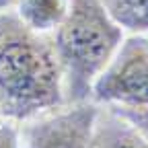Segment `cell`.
Returning a JSON list of instances; mask_svg holds the SVG:
<instances>
[{
  "mask_svg": "<svg viewBox=\"0 0 148 148\" xmlns=\"http://www.w3.org/2000/svg\"><path fill=\"white\" fill-rule=\"evenodd\" d=\"M68 105L51 35L29 29L14 8L0 12V113L25 123Z\"/></svg>",
  "mask_w": 148,
  "mask_h": 148,
  "instance_id": "6da1fadb",
  "label": "cell"
},
{
  "mask_svg": "<svg viewBox=\"0 0 148 148\" xmlns=\"http://www.w3.org/2000/svg\"><path fill=\"white\" fill-rule=\"evenodd\" d=\"M123 39L125 31L107 12L103 0H70L64 23L51 33L68 103L90 101L92 84L113 60Z\"/></svg>",
  "mask_w": 148,
  "mask_h": 148,
  "instance_id": "7a4b0ae2",
  "label": "cell"
},
{
  "mask_svg": "<svg viewBox=\"0 0 148 148\" xmlns=\"http://www.w3.org/2000/svg\"><path fill=\"white\" fill-rule=\"evenodd\" d=\"M90 101L103 107L148 105V37L125 35L113 60L92 84Z\"/></svg>",
  "mask_w": 148,
  "mask_h": 148,
  "instance_id": "3957f363",
  "label": "cell"
},
{
  "mask_svg": "<svg viewBox=\"0 0 148 148\" xmlns=\"http://www.w3.org/2000/svg\"><path fill=\"white\" fill-rule=\"evenodd\" d=\"M99 109L101 105L95 101L68 103L21 123L23 148H97L95 127Z\"/></svg>",
  "mask_w": 148,
  "mask_h": 148,
  "instance_id": "277c9868",
  "label": "cell"
},
{
  "mask_svg": "<svg viewBox=\"0 0 148 148\" xmlns=\"http://www.w3.org/2000/svg\"><path fill=\"white\" fill-rule=\"evenodd\" d=\"M97 148H148V136L130 123L115 109H99L97 127H95Z\"/></svg>",
  "mask_w": 148,
  "mask_h": 148,
  "instance_id": "5b68a950",
  "label": "cell"
},
{
  "mask_svg": "<svg viewBox=\"0 0 148 148\" xmlns=\"http://www.w3.org/2000/svg\"><path fill=\"white\" fill-rule=\"evenodd\" d=\"M14 10L29 29L51 35L64 23L70 0H16Z\"/></svg>",
  "mask_w": 148,
  "mask_h": 148,
  "instance_id": "8992f818",
  "label": "cell"
},
{
  "mask_svg": "<svg viewBox=\"0 0 148 148\" xmlns=\"http://www.w3.org/2000/svg\"><path fill=\"white\" fill-rule=\"evenodd\" d=\"M107 12L127 33H148V6L142 0H103Z\"/></svg>",
  "mask_w": 148,
  "mask_h": 148,
  "instance_id": "52a82bcc",
  "label": "cell"
},
{
  "mask_svg": "<svg viewBox=\"0 0 148 148\" xmlns=\"http://www.w3.org/2000/svg\"><path fill=\"white\" fill-rule=\"evenodd\" d=\"M119 115H123L130 123H134L142 134L148 136V105L146 107H111Z\"/></svg>",
  "mask_w": 148,
  "mask_h": 148,
  "instance_id": "ba28073f",
  "label": "cell"
},
{
  "mask_svg": "<svg viewBox=\"0 0 148 148\" xmlns=\"http://www.w3.org/2000/svg\"><path fill=\"white\" fill-rule=\"evenodd\" d=\"M0 148H23L18 123H12V121L2 123V127H0Z\"/></svg>",
  "mask_w": 148,
  "mask_h": 148,
  "instance_id": "9c48e42d",
  "label": "cell"
},
{
  "mask_svg": "<svg viewBox=\"0 0 148 148\" xmlns=\"http://www.w3.org/2000/svg\"><path fill=\"white\" fill-rule=\"evenodd\" d=\"M14 4H16V0H0V12H4L8 8H14Z\"/></svg>",
  "mask_w": 148,
  "mask_h": 148,
  "instance_id": "30bf717a",
  "label": "cell"
},
{
  "mask_svg": "<svg viewBox=\"0 0 148 148\" xmlns=\"http://www.w3.org/2000/svg\"><path fill=\"white\" fill-rule=\"evenodd\" d=\"M4 121H6V119L2 117V113H0V127H2V123H4Z\"/></svg>",
  "mask_w": 148,
  "mask_h": 148,
  "instance_id": "8fae6325",
  "label": "cell"
},
{
  "mask_svg": "<svg viewBox=\"0 0 148 148\" xmlns=\"http://www.w3.org/2000/svg\"><path fill=\"white\" fill-rule=\"evenodd\" d=\"M142 2H144V4H146V6H148V0H142Z\"/></svg>",
  "mask_w": 148,
  "mask_h": 148,
  "instance_id": "7c38bea8",
  "label": "cell"
}]
</instances>
